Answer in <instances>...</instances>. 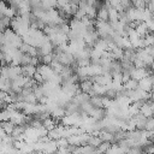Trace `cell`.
<instances>
[{
	"instance_id": "cell-1",
	"label": "cell",
	"mask_w": 154,
	"mask_h": 154,
	"mask_svg": "<svg viewBox=\"0 0 154 154\" xmlns=\"http://www.w3.org/2000/svg\"><path fill=\"white\" fill-rule=\"evenodd\" d=\"M37 72L41 73L43 81H49L53 76H54V70L49 66V65H46V64H41L37 66Z\"/></svg>"
},
{
	"instance_id": "cell-2",
	"label": "cell",
	"mask_w": 154,
	"mask_h": 154,
	"mask_svg": "<svg viewBox=\"0 0 154 154\" xmlns=\"http://www.w3.org/2000/svg\"><path fill=\"white\" fill-rule=\"evenodd\" d=\"M137 87L149 93L153 89V79H152V76H146L142 79H140L137 82Z\"/></svg>"
},
{
	"instance_id": "cell-3",
	"label": "cell",
	"mask_w": 154,
	"mask_h": 154,
	"mask_svg": "<svg viewBox=\"0 0 154 154\" xmlns=\"http://www.w3.org/2000/svg\"><path fill=\"white\" fill-rule=\"evenodd\" d=\"M140 112L146 117V118H149V117H153L154 116V109L150 105V102H146L143 101L141 107H140Z\"/></svg>"
},
{
	"instance_id": "cell-4",
	"label": "cell",
	"mask_w": 154,
	"mask_h": 154,
	"mask_svg": "<svg viewBox=\"0 0 154 154\" xmlns=\"http://www.w3.org/2000/svg\"><path fill=\"white\" fill-rule=\"evenodd\" d=\"M37 71V69H36V66H34V65H31V64H28V65H23L22 66V73L24 75V76H26V77H32L34 75H35V72Z\"/></svg>"
},
{
	"instance_id": "cell-5",
	"label": "cell",
	"mask_w": 154,
	"mask_h": 154,
	"mask_svg": "<svg viewBox=\"0 0 154 154\" xmlns=\"http://www.w3.org/2000/svg\"><path fill=\"white\" fill-rule=\"evenodd\" d=\"M66 114V109L65 108H63L60 105H58L54 109H52V112H51V116L54 118V119H61Z\"/></svg>"
},
{
	"instance_id": "cell-6",
	"label": "cell",
	"mask_w": 154,
	"mask_h": 154,
	"mask_svg": "<svg viewBox=\"0 0 154 154\" xmlns=\"http://www.w3.org/2000/svg\"><path fill=\"white\" fill-rule=\"evenodd\" d=\"M96 18L99 20H108V10L107 7L105 6H101L100 8H97V12H96Z\"/></svg>"
},
{
	"instance_id": "cell-7",
	"label": "cell",
	"mask_w": 154,
	"mask_h": 154,
	"mask_svg": "<svg viewBox=\"0 0 154 154\" xmlns=\"http://www.w3.org/2000/svg\"><path fill=\"white\" fill-rule=\"evenodd\" d=\"M91 88H93V82L90 81V78L83 79L82 83L79 84V89H81V91H84V93H88V94L90 93Z\"/></svg>"
},
{
	"instance_id": "cell-8",
	"label": "cell",
	"mask_w": 154,
	"mask_h": 154,
	"mask_svg": "<svg viewBox=\"0 0 154 154\" xmlns=\"http://www.w3.org/2000/svg\"><path fill=\"white\" fill-rule=\"evenodd\" d=\"M0 126L4 129V131H5L7 135H11L16 125H14L11 120H4V122H1V123H0Z\"/></svg>"
},
{
	"instance_id": "cell-9",
	"label": "cell",
	"mask_w": 154,
	"mask_h": 154,
	"mask_svg": "<svg viewBox=\"0 0 154 154\" xmlns=\"http://www.w3.org/2000/svg\"><path fill=\"white\" fill-rule=\"evenodd\" d=\"M135 30L137 31V34H138L141 37H143V36L148 32V28H147V24H146L144 22H140V23L135 26Z\"/></svg>"
},
{
	"instance_id": "cell-10",
	"label": "cell",
	"mask_w": 154,
	"mask_h": 154,
	"mask_svg": "<svg viewBox=\"0 0 154 154\" xmlns=\"http://www.w3.org/2000/svg\"><path fill=\"white\" fill-rule=\"evenodd\" d=\"M11 25V18L6 16H0V31H4L5 29L10 28Z\"/></svg>"
},
{
	"instance_id": "cell-11",
	"label": "cell",
	"mask_w": 154,
	"mask_h": 154,
	"mask_svg": "<svg viewBox=\"0 0 154 154\" xmlns=\"http://www.w3.org/2000/svg\"><path fill=\"white\" fill-rule=\"evenodd\" d=\"M123 88L125 90H134V89L137 88V81L134 79V78H130L125 83H123Z\"/></svg>"
},
{
	"instance_id": "cell-12",
	"label": "cell",
	"mask_w": 154,
	"mask_h": 154,
	"mask_svg": "<svg viewBox=\"0 0 154 154\" xmlns=\"http://www.w3.org/2000/svg\"><path fill=\"white\" fill-rule=\"evenodd\" d=\"M41 6L45 10L54 8V7H57V0H41Z\"/></svg>"
},
{
	"instance_id": "cell-13",
	"label": "cell",
	"mask_w": 154,
	"mask_h": 154,
	"mask_svg": "<svg viewBox=\"0 0 154 154\" xmlns=\"http://www.w3.org/2000/svg\"><path fill=\"white\" fill-rule=\"evenodd\" d=\"M147 24V28L149 31H154V17H152L150 19H148L147 22H144Z\"/></svg>"
},
{
	"instance_id": "cell-14",
	"label": "cell",
	"mask_w": 154,
	"mask_h": 154,
	"mask_svg": "<svg viewBox=\"0 0 154 154\" xmlns=\"http://www.w3.org/2000/svg\"><path fill=\"white\" fill-rule=\"evenodd\" d=\"M7 93H5L4 90H0V105H5L4 100H5V96H6Z\"/></svg>"
},
{
	"instance_id": "cell-15",
	"label": "cell",
	"mask_w": 154,
	"mask_h": 154,
	"mask_svg": "<svg viewBox=\"0 0 154 154\" xmlns=\"http://www.w3.org/2000/svg\"><path fill=\"white\" fill-rule=\"evenodd\" d=\"M4 82H5V79L0 76V90H1V88H2V85H4Z\"/></svg>"
},
{
	"instance_id": "cell-16",
	"label": "cell",
	"mask_w": 154,
	"mask_h": 154,
	"mask_svg": "<svg viewBox=\"0 0 154 154\" xmlns=\"http://www.w3.org/2000/svg\"><path fill=\"white\" fill-rule=\"evenodd\" d=\"M150 66H152V71H153V72H154V60H153V63H152V64H150Z\"/></svg>"
}]
</instances>
